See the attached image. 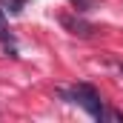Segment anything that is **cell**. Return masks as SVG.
<instances>
[{
    "instance_id": "obj_1",
    "label": "cell",
    "mask_w": 123,
    "mask_h": 123,
    "mask_svg": "<svg viewBox=\"0 0 123 123\" xmlns=\"http://www.w3.org/2000/svg\"><path fill=\"white\" fill-rule=\"evenodd\" d=\"M63 97H69L72 103H77L80 109H86L89 115H92L94 120H106L109 117V109L103 106V100H100V94L94 92L89 83H77L72 92H60Z\"/></svg>"
},
{
    "instance_id": "obj_2",
    "label": "cell",
    "mask_w": 123,
    "mask_h": 123,
    "mask_svg": "<svg viewBox=\"0 0 123 123\" xmlns=\"http://www.w3.org/2000/svg\"><path fill=\"white\" fill-rule=\"evenodd\" d=\"M60 23H63L69 31H72V34H80V37H89V34L94 31L92 23H86L83 17H74V14H63V17H60Z\"/></svg>"
},
{
    "instance_id": "obj_3",
    "label": "cell",
    "mask_w": 123,
    "mask_h": 123,
    "mask_svg": "<svg viewBox=\"0 0 123 123\" xmlns=\"http://www.w3.org/2000/svg\"><path fill=\"white\" fill-rule=\"evenodd\" d=\"M0 40H12V34L6 29V14H3V9H0Z\"/></svg>"
},
{
    "instance_id": "obj_4",
    "label": "cell",
    "mask_w": 123,
    "mask_h": 123,
    "mask_svg": "<svg viewBox=\"0 0 123 123\" xmlns=\"http://www.w3.org/2000/svg\"><path fill=\"white\" fill-rule=\"evenodd\" d=\"M23 3H26V0H12V3H6V6H9L12 14H20V12H23Z\"/></svg>"
},
{
    "instance_id": "obj_5",
    "label": "cell",
    "mask_w": 123,
    "mask_h": 123,
    "mask_svg": "<svg viewBox=\"0 0 123 123\" xmlns=\"http://www.w3.org/2000/svg\"><path fill=\"white\" fill-rule=\"evenodd\" d=\"M77 6V12H86V9H94V0H72Z\"/></svg>"
}]
</instances>
